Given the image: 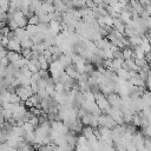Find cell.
Masks as SVG:
<instances>
[{
  "label": "cell",
  "instance_id": "1",
  "mask_svg": "<svg viewBox=\"0 0 151 151\" xmlns=\"http://www.w3.org/2000/svg\"><path fill=\"white\" fill-rule=\"evenodd\" d=\"M94 99H96V105H97L98 109L101 111V113L107 114V112L110 111L111 106H110V104L107 103L106 97H105L104 94H101V93H97V94H94Z\"/></svg>",
  "mask_w": 151,
  "mask_h": 151
},
{
  "label": "cell",
  "instance_id": "2",
  "mask_svg": "<svg viewBox=\"0 0 151 151\" xmlns=\"http://www.w3.org/2000/svg\"><path fill=\"white\" fill-rule=\"evenodd\" d=\"M15 94L20 98L21 103H25L29 97L33 96V92H32V88L31 86H18L15 88Z\"/></svg>",
  "mask_w": 151,
  "mask_h": 151
},
{
  "label": "cell",
  "instance_id": "3",
  "mask_svg": "<svg viewBox=\"0 0 151 151\" xmlns=\"http://www.w3.org/2000/svg\"><path fill=\"white\" fill-rule=\"evenodd\" d=\"M98 124H99V126L106 127L109 130H113L117 126V123L109 114H104V113L98 117Z\"/></svg>",
  "mask_w": 151,
  "mask_h": 151
},
{
  "label": "cell",
  "instance_id": "4",
  "mask_svg": "<svg viewBox=\"0 0 151 151\" xmlns=\"http://www.w3.org/2000/svg\"><path fill=\"white\" fill-rule=\"evenodd\" d=\"M105 97H106V100H107V103L110 104L111 107H117V109L120 107L123 100H122V98H120V96L118 93H110V94H107Z\"/></svg>",
  "mask_w": 151,
  "mask_h": 151
},
{
  "label": "cell",
  "instance_id": "5",
  "mask_svg": "<svg viewBox=\"0 0 151 151\" xmlns=\"http://www.w3.org/2000/svg\"><path fill=\"white\" fill-rule=\"evenodd\" d=\"M7 51H11V52H15V53H21V46H20V41L15 38L13 40H9L7 47H6Z\"/></svg>",
  "mask_w": 151,
  "mask_h": 151
},
{
  "label": "cell",
  "instance_id": "6",
  "mask_svg": "<svg viewBox=\"0 0 151 151\" xmlns=\"http://www.w3.org/2000/svg\"><path fill=\"white\" fill-rule=\"evenodd\" d=\"M65 73L71 78V79H73V80H78L79 79V73L77 72V70H76V67H74V65L72 64L71 66H68V67H65Z\"/></svg>",
  "mask_w": 151,
  "mask_h": 151
},
{
  "label": "cell",
  "instance_id": "7",
  "mask_svg": "<svg viewBox=\"0 0 151 151\" xmlns=\"http://www.w3.org/2000/svg\"><path fill=\"white\" fill-rule=\"evenodd\" d=\"M122 55H123V59L124 60H129V59H136V55L133 53V48L131 47H125L122 50Z\"/></svg>",
  "mask_w": 151,
  "mask_h": 151
},
{
  "label": "cell",
  "instance_id": "8",
  "mask_svg": "<svg viewBox=\"0 0 151 151\" xmlns=\"http://www.w3.org/2000/svg\"><path fill=\"white\" fill-rule=\"evenodd\" d=\"M123 64H124V60L123 59H113L110 70L113 71V72H117L118 70H120L123 67Z\"/></svg>",
  "mask_w": 151,
  "mask_h": 151
},
{
  "label": "cell",
  "instance_id": "9",
  "mask_svg": "<svg viewBox=\"0 0 151 151\" xmlns=\"http://www.w3.org/2000/svg\"><path fill=\"white\" fill-rule=\"evenodd\" d=\"M29 39L32 40V42L34 44V45H38V44H42L44 42V39H45V35L42 34V33H35L34 35H32V37H29Z\"/></svg>",
  "mask_w": 151,
  "mask_h": 151
},
{
  "label": "cell",
  "instance_id": "10",
  "mask_svg": "<svg viewBox=\"0 0 151 151\" xmlns=\"http://www.w3.org/2000/svg\"><path fill=\"white\" fill-rule=\"evenodd\" d=\"M59 61L61 63V65L64 67H68L72 65V59H71V55H67V54H63L60 58H59Z\"/></svg>",
  "mask_w": 151,
  "mask_h": 151
},
{
  "label": "cell",
  "instance_id": "11",
  "mask_svg": "<svg viewBox=\"0 0 151 151\" xmlns=\"http://www.w3.org/2000/svg\"><path fill=\"white\" fill-rule=\"evenodd\" d=\"M142 100H143V103H144L145 106L151 107V92L147 91V90H145L144 93H143V96H142Z\"/></svg>",
  "mask_w": 151,
  "mask_h": 151
},
{
  "label": "cell",
  "instance_id": "12",
  "mask_svg": "<svg viewBox=\"0 0 151 151\" xmlns=\"http://www.w3.org/2000/svg\"><path fill=\"white\" fill-rule=\"evenodd\" d=\"M116 74H117V78H118L119 80H123V81H127V80H129V72L125 71L124 68L118 70V71L116 72Z\"/></svg>",
  "mask_w": 151,
  "mask_h": 151
},
{
  "label": "cell",
  "instance_id": "13",
  "mask_svg": "<svg viewBox=\"0 0 151 151\" xmlns=\"http://www.w3.org/2000/svg\"><path fill=\"white\" fill-rule=\"evenodd\" d=\"M81 136H84L86 139H90L91 137L94 136L93 129H92L91 126H84V127H83V131H81Z\"/></svg>",
  "mask_w": 151,
  "mask_h": 151
},
{
  "label": "cell",
  "instance_id": "14",
  "mask_svg": "<svg viewBox=\"0 0 151 151\" xmlns=\"http://www.w3.org/2000/svg\"><path fill=\"white\" fill-rule=\"evenodd\" d=\"M33 45H34V44L32 42V40H31V39H27V40H22V41L20 42L21 50H32Z\"/></svg>",
  "mask_w": 151,
  "mask_h": 151
},
{
  "label": "cell",
  "instance_id": "15",
  "mask_svg": "<svg viewBox=\"0 0 151 151\" xmlns=\"http://www.w3.org/2000/svg\"><path fill=\"white\" fill-rule=\"evenodd\" d=\"M91 119H92V114H91V113H86L84 117L80 118V122H81V124H83L84 126H90Z\"/></svg>",
  "mask_w": 151,
  "mask_h": 151
},
{
  "label": "cell",
  "instance_id": "16",
  "mask_svg": "<svg viewBox=\"0 0 151 151\" xmlns=\"http://www.w3.org/2000/svg\"><path fill=\"white\" fill-rule=\"evenodd\" d=\"M50 17H48V14H46V13H44V14H41V15H39V24H42V25H48L50 24Z\"/></svg>",
  "mask_w": 151,
  "mask_h": 151
},
{
  "label": "cell",
  "instance_id": "17",
  "mask_svg": "<svg viewBox=\"0 0 151 151\" xmlns=\"http://www.w3.org/2000/svg\"><path fill=\"white\" fill-rule=\"evenodd\" d=\"M25 29H26V32H27V34H28L29 37H32V35H34L35 33H38L37 26H33V25H27V26L25 27Z\"/></svg>",
  "mask_w": 151,
  "mask_h": 151
},
{
  "label": "cell",
  "instance_id": "18",
  "mask_svg": "<svg viewBox=\"0 0 151 151\" xmlns=\"http://www.w3.org/2000/svg\"><path fill=\"white\" fill-rule=\"evenodd\" d=\"M103 21H104V24H105V26H109V27H113V18L112 17H110V15H105V17H103Z\"/></svg>",
  "mask_w": 151,
  "mask_h": 151
},
{
  "label": "cell",
  "instance_id": "19",
  "mask_svg": "<svg viewBox=\"0 0 151 151\" xmlns=\"http://www.w3.org/2000/svg\"><path fill=\"white\" fill-rule=\"evenodd\" d=\"M94 70H96V66H94L92 63H86V64H85V73H86V74L90 76Z\"/></svg>",
  "mask_w": 151,
  "mask_h": 151
},
{
  "label": "cell",
  "instance_id": "20",
  "mask_svg": "<svg viewBox=\"0 0 151 151\" xmlns=\"http://www.w3.org/2000/svg\"><path fill=\"white\" fill-rule=\"evenodd\" d=\"M28 25H33V26H38L39 25V17L33 14L31 18H28Z\"/></svg>",
  "mask_w": 151,
  "mask_h": 151
},
{
  "label": "cell",
  "instance_id": "21",
  "mask_svg": "<svg viewBox=\"0 0 151 151\" xmlns=\"http://www.w3.org/2000/svg\"><path fill=\"white\" fill-rule=\"evenodd\" d=\"M8 8H9V1L0 0V9L7 13V12H8Z\"/></svg>",
  "mask_w": 151,
  "mask_h": 151
},
{
  "label": "cell",
  "instance_id": "22",
  "mask_svg": "<svg viewBox=\"0 0 151 151\" xmlns=\"http://www.w3.org/2000/svg\"><path fill=\"white\" fill-rule=\"evenodd\" d=\"M39 74H40V78H41L42 80H47V79L51 77L48 70H40V71H39Z\"/></svg>",
  "mask_w": 151,
  "mask_h": 151
},
{
  "label": "cell",
  "instance_id": "23",
  "mask_svg": "<svg viewBox=\"0 0 151 151\" xmlns=\"http://www.w3.org/2000/svg\"><path fill=\"white\" fill-rule=\"evenodd\" d=\"M134 64H136V66H138L139 68H142V67H144L145 65H147V63H146V60L144 59V58H142V59H134Z\"/></svg>",
  "mask_w": 151,
  "mask_h": 151
},
{
  "label": "cell",
  "instance_id": "24",
  "mask_svg": "<svg viewBox=\"0 0 151 151\" xmlns=\"http://www.w3.org/2000/svg\"><path fill=\"white\" fill-rule=\"evenodd\" d=\"M22 127H24V130H25V132H26V133H31V132H34V130H35V129L32 126V124H29V123H24Z\"/></svg>",
  "mask_w": 151,
  "mask_h": 151
},
{
  "label": "cell",
  "instance_id": "25",
  "mask_svg": "<svg viewBox=\"0 0 151 151\" xmlns=\"http://www.w3.org/2000/svg\"><path fill=\"white\" fill-rule=\"evenodd\" d=\"M39 80H41L39 72H37V73H33V74H32V77H31V84H35V83H38Z\"/></svg>",
  "mask_w": 151,
  "mask_h": 151
},
{
  "label": "cell",
  "instance_id": "26",
  "mask_svg": "<svg viewBox=\"0 0 151 151\" xmlns=\"http://www.w3.org/2000/svg\"><path fill=\"white\" fill-rule=\"evenodd\" d=\"M54 90H55V92H57V93H63V92L65 91L64 86H63L60 83H57V84L54 85Z\"/></svg>",
  "mask_w": 151,
  "mask_h": 151
},
{
  "label": "cell",
  "instance_id": "27",
  "mask_svg": "<svg viewBox=\"0 0 151 151\" xmlns=\"http://www.w3.org/2000/svg\"><path fill=\"white\" fill-rule=\"evenodd\" d=\"M142 131H143V134H145V137L151 138V126L150 125L147 127H145L144 130H142Z\"/></svg>",
  "mask_w": 151,
  "mask_h": 151
},
{
  "label": "cell",
  "instance_id": "28",
  "mask_svg": "<svg viewBox=\"0 0 151 151\" xmlns=\"http://www.w3.org/2000/svg\"><path fill=\"white\" fill-rule=\"evenodd\" d=\"M85 5H86V7H87L88 9H92V8L96 6L94 1H90V0H86V1H85Z\"/></svg>",
  "mask_w": 151,
  "mask_h": 151
},
{
  "label": "cell",
  "instance_id": "29",
  "mask_svg": "<svg viewBox=\"0 0 151 151\" xmlns=\"http://www.w3.org/2000/svg\"><path fill=\"white\" fill-rule=\"evenodd\" d=\"M144 59L146 60V63H147V64H150V63H151V52H149V53H145V55H144Z\"/></svg>",
  "mask_w": 151,
  "mask_h": 151
}]
</instances>
